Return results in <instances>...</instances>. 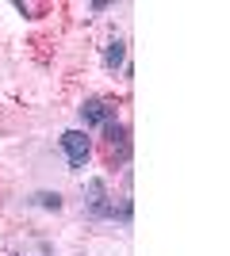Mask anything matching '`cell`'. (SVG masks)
Wrapping results in <instances>:
<instances>
[{"mask_svg":"<svg viewBox=\"0 0 230 256\" xmlns=\"http://www.w3.org/2000/svg\"><path fill=\"white\" fill-rule=\"evenodd\" d=\"M58 146H62V153L69 157V168L81 172L88 164V157H92V142H88V130H66L62 138H58Z\"/></svg>","mask_w":230,"mask_h":256,"instance_id":"cell-1","label":"cell"},{"mask_svg":"<svg viewBox=\"0 0 230 256\" xmlns=\"http://www.w3.org/2000/svg\"><path fill=\"white\" fill-rule=\"evenodd\" d=\"M85 192H88V218H96V222H104V218H115V203H111V195H108V188H104V180H92L85 184Z\"/></svg>","mask_w":230,"mask_h":256,"instance_id":"cell-2","label":"cell"},{"mask_svg":"<svg viewBox=\"0 0 230 256\" xmlns=\"http://www.w3.org/2000/svg\"><path fill=\"white\" fill-rule=\"evenodd\" d=\"M111 118H115V107L111 104H104V100H85V104H81V122H85V130L88 126H104V122H111Z\"/></svg>","mask_w":230,"mask_h":256,"instance_id":"cell-3","label":"cell"},{"mask_svg":"<svg viewBox=\"0 0 230 256\" xmlns=\"http://www.w3.org/2000/svg\"><path fill=\"white\" fill-rule=\"evenodd\" d=\"M123 62H127V42H123V38H111V42L104 46V69H108V73H119Z\"/></svg>","mask_w":230,"mask_h":256,"instance_id":"cell-4","label":"cell"},{"mask_svg":"<svg viewBox=\"0 0 230 256\" xmlns=\"http://www.w3.org/2000/svg\"><path fill=\"white\" fill-rule=\"evenodd\" d=\"M31 203L43 206V210H62V195H58V192H35Z\"/></svg>","mask_w":230,"mask_h":256,"instance_id":"cell-5","label":"cell"},{"mask_svg":"<svg viewBox=\"0 0 230 256\" xmlns=\"http://www.w3.org/2000/svg\"><path fill=\"white\" fill-rule=\"evenodd\" d=\"M12 8H16V12H23V16H35V12H39L35 4H27V0H12Z\"/></svg>","mask_w":230,"mask_h":256,"instance_id":"cell-6","label":"cell"}]
</instances>
